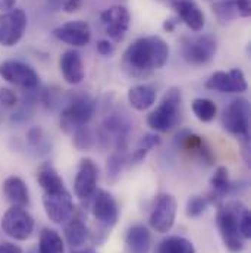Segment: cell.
Here are the masks:
<instances>
[{"label":"cell","mask_w":251,"mask_h":253,"mask_svg":"<svg viewBox=\"0 0 251 253\" xmlns=\"http://www.w3.org/2000/svg\"><path fill=\"white\" fill-rule=\"evenodd\" d=\"M169 59V46L159 36L135 40L124 53V66L132 75H143L163 68Z\"/></svg>","instance_id":"cell-1"},{"label":"cell","mask_w":251,"mask_h":253,"mask_svg":"<svg viewBox=\"0 0 251 253\" xmlns=\"http://www.w3.org/2000/svg\"><path fill=\"white\" fill-rule=\"evenodd\" d=\"M246 206L241 202H228L220 206L216 215V224L220 233V237L226 249L232 253L241 252L244 249V237L240 233V216Z\"/></svg>","instance_id":"cell-2"},{"label":"cell","mask_w":251,"mask_h":253,"mask_svg":"<svg viewBox=\"0 0 251 253\" xmlns=\"http://www.w3.org/2000/svg\"><path fill=\"white\" fill-rule=\"evenodd\" d=\"M66 103L61 115V128L65 132L72 134L90 123L96 112V100L85 91H76L68 96Z\"/></svg>","instance_id":"cell-3"},{"label":"cell","mask_w":251,"mask_h":253,"mask_svg":"<svg viewBox=\"0 0 251 253\" xmlns=\"http://www.w3.org/2000/svg\"><path fill=\"white\" fill-rule=\"evenodd\" d=\"M181 100H182L181 90L178 87H171L165 93L159 106L153 112H150V115L147 117L148 126L159 132L171 131L179 120Z\"/></svg>","instance_id":"cell-4"},{"label":"cell","mask_w":251,"mask_h":253,"mask_svg":"<svg viewBox=\"0 0 251 253\" xmlns=\"http://www.w3.org/2000/svg\"><path fill=\"white\" fill-rule=\"evenodd\" d=\"M223 128L249 143L250 137V103L246 99L232 100L222 115Z\"/></svg>","instance_id":"cell-5"},{"label":"cell","mask_w":251,"mask_h":253,"mask_svg":"<svg viewBox=\"0 0 251 253\" xmlns=\"http://www.w3.org/2000/svg\"><path fill=\"white\" fill-rule=\"evenodd\" d=\"M217 50L216 39L210 34L184 37L181 43L182 58L191 65H204L210 62Z\"/></svg>","instance_id":"cell-6"},{"label":"cell","mask_w":251,"mask_h":253,"mask_svg":"<svg viewBox=\"0 0 251 253\" xmlns=\"http://www.w3.org/2000/svg\"><path fill=\"white\" fill-rule=\"evenodd\" d=\"M1 230L10 239L24 242L34 231V218L25 208L12 206L1 218Z\"/></svg>","instance_id":"cell-7"},{"label":"cell","mask_w":251,"mask_h":253,"mask_svg":"<svg viewBox=\"0 0 251 253\" xmlns=\"http://www.w3.org/2000/svg\"><path fill=\"white\" fill-rule=\"evenodd\" d=\"M177 200L169 193H159L154 199L151 213H150V227L160 234L171 231L177 218Z\"/></svg>","instance_id":"cell-8"},{"label":"cell","mask_w":251,"mask_h":253,"mask_svg":"<svg viewBox=\"0 0 251 253\" xmlns=\"http://www.w3.org/2000/svg\"><path fill=\"white\" fill-rule=\"evenodd\" d=\"M0 77L9 84L24 90H33L40 85L38 74L33 66L21 61H4L0 63Z\"/></svg>","instance_id":"cell-9"},{"label":"cell","mask_w":251,"mask_h":253,"mask_svg":"<svg viewBox=\"0 0 251 253\" xmlns=\"http://www.w3.org/2000/svg\"><path fill=\"white\" fill-rule=\"evenodd\" d=\"M132 124L128 120V117L113 111L109 115H106L103 126H102V140L109 143V140L113 141L116 150L124 152L128 147V140H129V132H131Z\"/></svg>","instance_id":"cell-10"},{"label":"cell","mask_w":251,"mask_h":253,"mask_svg":"<svg viewBox=\"0 0 251 253\" xmlns=\"http://www.w3.org/2000/svg\"><path fill=\"white\" fill-rule=\"evenodd\" d=\"M27 30V15L22 9H12L0 16V44L12 47Z\"/></svg>","instance_id":"cell-11"},{"label":"cell","mask_w":251,"mask_h":253,"mask_svg":"<svg viewBox=\"0 0 251 253\" xmlns=\"http://www.w3.org/2000/svg\"><path fill=\"white\" fill-rule=\"evenodd\" d=\"M43 206L47 218L55 224L66 222L75 211L72 196L68 189L56 193H43Z\"/></svg>","instance_id":"cell-12"},{"label":"cell","mask_w":251,"mask_h":253,"mask_svg":"<svg viewBox=\"0 0 251 253\" xmlns=\"http://www.w3.org/2000/svg\"><path fill=\"white\" fill-rule=\"evenodd\" d=\"M93 215L96 221L99 222L100 228L105 230L106 233L110 231L118 222L119 218V209L115 197L106 191V190H99L94 193V202H93Z\"/></svg>","instance_id":"cell-13"},{"label":"cell","mask_w":251,"mask_h":253,"mask_svg":"<svg viewBox=\"0 0 251 253\" xmlns=\"http://www.w3.org/2000/svg\"><path fill=\"white\" fill-rule=\"evenodd\" d=\"M206 88L220 93H244L249 88L244 72L238 68L231 69L229 72L217 71L207 81Z\"/></svg>","instance_id":"cell-14"},{"label":"cell","mask_w":251,"mask_h":253,"mask_svg":"<svg viewBox=\"0 0 251 253\" xmlns=\"http://www.w3.org/2000/svg\"><path fill=\"white\" fill-rule=\"evenodd\" d=\"M99 180V168L96 162L90 158H84L79 162L78 172L73 181V190L78 199L88 200L94 196Z\"/></svg>","instance_id":"cell-15"},{"label":"cell","mask_w":251,"mask_h":253,"mask_svg":"<svg viewBox=\"0 0 251 253\" xmlns=\"http://www.w3.org/2000/svg\"><path fill=\"white\" fill-rule=\"evenodd\" d=\"M100 19H102L106 34L112 40L122 42L125 39V34L129 28V22H131V15L125 6L116 4V6L106 9L102 13Z\"/></svg>","instance_id":"cell-16"},{"label":"cell","mask_w":251,"mask_h":253,"mask_svg":"<svg viewBox=\"0 0 251 253\" xmlns=\"http://www.w3.org/2000/svg\"><path fill=\"white\" fill-rule=\"evenodd\" d=\"M177 146L179 149H182L184 152H187L192 158L201 161L206 165H213L216 158L210 149V146L204 141L203 137H200L195 132L191 131H181L177 135Z\"/></svg>","instance_id":"cell-17"},{"label":"cell","mask_w":251,"mask_h":253,"mask_svg":"<svg viewBox=\"0 0 251 253\" xmlns=\"http://www.w3.org/2000/svg\"><path fill=\"white\" fill-rule=\"evenodd\" d=\"M53 36L66 44L73 47H82L90 43L91 40V30L85 21H69L62 24L61 27L55 28Z\"/></svg>","instance_id":"cell-18"},{"label":"cell","mask_w":251,"mask_h":253,"mask_svg":"<svg viewBox=\"0 0 251 253\" xmlns=\"http://www.w3.org/2000/svg\"><path fill=\"white\" fill-rule=\"evenodd\" d=\"M59 66H61L63 80L68 84L76 85L85 77L84 63H82V59H81V55L76 50H66L61 56Z\"/></svg>","instance_id":"cell-19"},{"label":"cell","mask_w":251,"mask_h":253,"mask_svg":"<svg viewBox=\"0 0 251 253\" xmlns=\"http://www.w3.org/2000/svg\"><path fill=\"white\" fill-rule=\"evenodd\" d=\"M174 7L178 16L184 21V24L192 31L198 33L204 27V13L200 6L192 0H175Z\"/></svg>","instance_id":"cell-20"},{"label":"cell","mask_w":251,"mask_h":253,"mask_svg":"<svg viewBox=\"0 0 251 253\" xmlns=\"http://www.w3.org/2000/svg\"><path fill=\"white\" fill-rule=\"evenodd\" d=\"M3 194L12 206L27 208L30 205V191L22 178L10 175L3 183Z\"/></svg>","instance_id":"cell-21"},{"label":"cell","mask_w":251,"mask_h":253,"mask_svg":"<svg viewBox=\"0 0 251 253\" xmlns=\"http://www.w3.org/2000/svg\"><path fill=\"white\" fill-rule=\"evenodd\" d=\"M126 253H150L151 234L147 227L137 224L132 225L125 237Z\"/></svg>","instance_id":"cell-22"},{"label":"cell","mask_w":251,"mask_h":253,"mask_svg":"<svg viewBox=\"0 0 251 253\" xmlns=\"http://www.w3.org/2000/svg\"><path fill=\"white\" fill-rule=\"evenodd\" d=\"M156 90L148 84H137L128 90V102L137 111H147L156 102Z\"/></svg>","instance_id":"cell-23"},{"label":"cell","mask_w":251,"mask_h":253,"mask_svg":"<svg viewBox=\"0 0 251 253\" xmlns=\"http://www.w3.org/2000/svg\"><path fill=\"white\" fill-rule=\"evenodd\" d=\"M65 239L71 248H79L87 242L88 228L82 216L72 213V216L68 219V224L65 227Z\"/></svg>","instance_id":"cell-24"},{"label":"cell","mask_w":251,"mask_h":253,"mask_svg":"<svg viewBox=\"0 0 251 253\" xmlns=\"http://www.w3.org/2000/svg\"><path fill=\"white\" fill-rule=\"evenodd\" d=\"M37 181L44 193H56V191L66 189L62 177L50 164H44L40 167L37 172Z\"/></svg>","instance_id":"cell-25"},{"label":"cell","mask_w":251,"mask_h":253,"mask_svg":"<svg viewBox=\"0 0 251 253\" xmlns=\"http://www.w3.org/2000/svg\"><path fill=\"white\" fill-rule=\"evenodd\" d=\"M210 186L213 189V193L210 194V197H215L213 200L216 202L217 199H222L223 196L229 194L231 190L234 189L231 180H229V172L226 167H219L213 177L210 178Z\"/></svg>","instance_id":"cell-26"},{"label":"cell","mask_w":251,"mask_h":253,"mask_svg":"<svg viewBox=\"0 0 251 253\" xmlns=\"http://www.w3.org/2000/svg\"><path fill=\"white\" fill-rule=\"evenodd\" d=\"M65 246L61 234L52 228H44L38 240V253H63Z\"/></svg>","instance_id":"cell-27"},{"label":"cell","mask_w":251,"mask_h":253,"mask_svg":"<svg viewBox=\"0 0 251 253\" xmlns=\"http://www.w3.org/2000/svg\"><path fill=\"white\" fill-rule=\"evenodd\" d=\"M157 253H195V248L188 239L172 236L160 242Z\"/></svg>","instance_id":"cell-28"},{"label":"cell","mask_w":251,"mask_h":253,"mask_svg":"<svg viewBox=\"0 0 251 253\" xmlns=\"http://www.w3.org/2000/svg\"><path fill=\"white\" fill-rule=\"evenodd\" d=\"M192 112L197 117V120H200L201 123H210L215 120L217 114V106L210 99L198 97L192 100Z\"/></svg>","instance_id":"cell-29"},{"label":"cell","mask_w":251,"mask_h":253,"mask_svg":"<svg viewBox=\"0 0 251 253\" xmlns=\"http://www.w3.org/2000/svg\"><path fill=\"white\" fill-rule=\"evenodd\" d=\"M212 9H213V13L216 15V18L220 22H229V21H234L235 18H238V12H237V7L234 4V0L216 1L212 6Z\"/></svg>","instance_id":"cell-30"},{"label":"cell","mask_w":251,"mask_h":253,"mask_svg":"<svg viewBox=\"0 0 251 253\" xmlns=\"http://www.w3.org/2000/svg\"><path fill=\"white\" fill-rule=\"evenodd\" d=\"M212 203L209 196H192L189 197L187 202V216L189 218H198L200 215H203L206 212V209L209 208V205Z\"/></svg>","instance_id":"cell-31"},{"label":"cell","mask_w":251,"mask_h":253,"mask_svg":"<svg viewBox=\"0 0 251 253\" xmlns=\"http://www.w3.org/2000/svg\"><path fill=\"white\" fill-rule=\"evenodd\" d=\"M125 165H128V161H126V155L124 152L110 155V158L108 159V164H106L108 178L116 180V178L119 177V174H121V171L124 169Z\"/></svg>","instance_id":"cell-32"},{"label":"cell","mask_w":251,"mask_h":253,"mask_svg":"<svg viewBox=\"0 0 251 253\" xmlns=\"http://www.w3.org/2000/svg\"><path fill=\"white\" fill-rule=\"evenodd\" d=\"M72 134H73V144L78 150H88L94 144V135L87 126L78 128Z\"/></svg>","instance_id":"cell-33"},{"label":"cell","mask_w":251,"mask_h":253,"mask_svg":"<svg viewBox=\"0 0 251 253\" xmlns=\"http://www.w3.org/2000/svg\"><path fill=\"white\" fill-rule=\"evenodd\" d=\"M27 141L31 147L34 149H41L44 146V134H43V129L38 128V126H34L31 128L28 132H27Z\"/></svg>","instance_id":"cell-34"},{"label":"cell","mask_w":251,"mask_h":253,"mask_svg":"<svg viewBox=\"0 0 251 253\" xmlns=\"http://www.w3.org/2000/svg\"><path fill=\"white\" fill-rule=\"evenodd\" d=\"M240 233L244 237V240H249L251 237V215L250 209H244L240 216Z\"/></svg>","instance_id":"cell-35"},{"label":"cell","mask_w":251,"mask_h":253,"mask_svg":"<svg viewBox=\"0 0 251 253\" xmlns=\"http://www.w3.org/2000/svg\"><path fill=\"white\" fill-rule=\"evenodd\" d=\"M160 143H162V140H160V137H159L157 134L148 132V134H144V135L141 137V140H140V143H138V147H140V149H144V150H147V152H150L153 147L159 146Z\"/></svg>","instance_id":"cell-36"},{"label":"cell","mask_w":251,"mask_h":253,"mask_svg":"<svg viewBox=\"0 0 251 253\" xmlns=\"http://www.w3.org/2000/svg\"><path fill=\"white\" fill-rule=\"evenodd\" d=\"M0 105L6 108H15L18 105V96L10 88H0Z\"/></svg>","instance_id":"cell-37"},{"label":"cell","mask_w":251,"mask_h":253,"mask_svg":"<svg viewBox=\"0 0 251 253\" xmlns=\"http://www.w3.org/2000/svg\"><path fill=\"white\" fill-rule=\"evenodd\" d=\"M234 4H235V7H237L238 16H241V18H249V16H250V0H234Z\"/></svg>","instance_id":"cell-38"},{"label":"cell","mask_w":251,"mask_h":253,"mask_svg":"<svg viewBox=\"0 0 251 253\" xmlns=\"http://www.w3.org/2000/svg\"><path fill=\"white\" fill-rule=\"evenodd\" d=\"M97 52L103 56H110L115 52V46L109 40H100L97 43Z\"/></svg>","instance_id":"cell-39"},{"label":"cell","mask_w":251,"mask_h":253,"mask_svg":"<svg viewBox=\"0 0 251 253\" xmlns=\"http://www.w3.org/2000/svg\"><path fill=\"white\" fill-rule=\"evenodd\" d=\"M81 1H82V0H65V1H63L62 9L65 12H68V13H72V12H75V10L79 9Z\"/></svg>","instance_id":"cell-40"},{"label":"cell","mask_w":251,"mask_h":253,"mask_svg":"<svg viewBox=\"0 0 251 253\" xmlns=\"http://www.w3.org/2000/svg\"><path fill=\"white\" fill-rule=\"evenodd\" d=\"M0 253H24L22 249L13 243H0Z\"/></svg>","instance_id":"cell-41"},{"label":"cell","mask_w":251,"mask_h":253,"mask_svg":"<svg viewBox=\"0 0 251 253\" xmlns=\"http://www.w3.org/2000/svg\"><path fill=\"white\" fill-rule=\"evenodd\" d=\"M15 3H16V0H0V10L9 12V10L13 9Z\"/></svg>","instance_id":"cell-42"},{"label":"cell","mask_w":251,"mask_h":253,"mask_svg":"<svg viewBox=\"0 0 251 253\" xmlns=\"http://www.w3.org/2000/svg\"><path fill=\"white\" fill-rule=\"evenodd\" d=\"M65 0H47V4L52 10H61L63 7Z\"/></svg>","instance_id":"cell-43"},{"label":"cell","mask_w":251,"mask_h":253,"mask_svg":"<svg viewBox=\"0 0 251 253\" xmlns=\"http://www.w3.org/2000/svg\"><path fill=\"white\" fill-rule=\"evenodd\" d=\"M163 28H165L168 33H172V31L175 30V21H174V19H168V21H165Z\"/></svg>","instance_id":"cell-44"},{"label":"cell","mask_w":251,"mask_h":253,"mask_svg":"<svg viewBox=\"0 0 251 253\" xmlns=\"http://www.w3.org/2000/svg\"><path fill=\"white\" fill-rule=\"evenodd\" d=\"M72 253H97L93 248H87V249H81V251H75Z\"/></svg>","instance_id":"cell-45"},{"label":"cell","mask_w":251,"mask_h":253,"mask_svg":"<svg viewBox=\"0 0 251 253\" xmlns=\"http://www.w3.org/2000/svg\"><path fill=\"white\" fill-rule=\"evenodd\" d=\"M166 1H172V3H174V1H175V0H166Z\"/></svg>","instance_id":"cell-46"}]
</instances>
